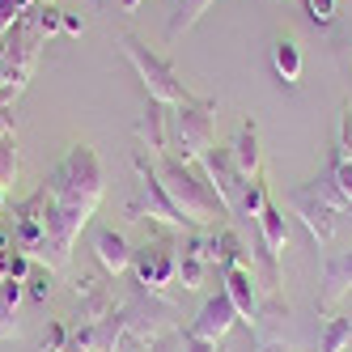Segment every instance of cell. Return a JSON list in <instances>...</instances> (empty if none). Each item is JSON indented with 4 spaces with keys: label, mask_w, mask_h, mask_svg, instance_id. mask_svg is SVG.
Instances as JSON below:
<instances>
[{
    "label": "cell",
    "mask_w": 352,
    "mask_h": 352,
    "mask_svg": "<svg viewBox=\"0 0 352 352\" xmlns=\"http://www.w3.org/2000/svg\"><path fill=\"white\" fill-rule=\"evenodd\" d=\"M234 318H238L234 301L225 297V293H217V297H208V301H204V310H199V318L187 327V336H191V340H199V344H217V340L230 336Z\"/></svg>",
    "instance_id": "cell-8"
},
{
    "label": "cell",
    "mask_w": 352,
    "mask_h": 352,
    "mask_svg": "<svg viewBox=\"0 0 352 352\" xmlns=\"http://www.w3.org/2000/svg\"><path fill=\"white\" fill-rule=\"evenodd\" d=\"M21 280H13V276H5L0 280V340H9V336H17V318H13V310H17V301H21Z\"/></svg>",
    "instance_id": "cell-17"
},
{
    "label": "cell",
    "mask_w": 352,
    "mask_h": 352,
    "mask_svg": "<svg viewBox=\"0 0 352 352\" xmlns=\"http://www.w3.org/2000/svg\"><path fill=\"white\" fill-rule=\"evenodd\" d=\"M352 289V255H340L327 263V301H336Z\"/></svg>",
    "instance_id": "cell-19"
},
{
    "label": "cell",
    "mask_w": 352,
    "mask_h": 352,
    "mask_svg": "<svg viewBox=\"0 0 352 352\" xmlns=\"http://www.w3.org/2000/svg\"><path fill=\"white\" fill-rule=\"evenodd\" d=\"M136 136L148 144V153H153V157L170 153V115L162 111V102H153V98H148V107H144V115H140V123H136Z\"/></svg>",
    "instance_id": "cell-12"
},
{
    "label": "cell",
    "mask_w": 352,
    "mask_h": 352,
    "mask_svg": "<svg viewBox=\"0 0 352 352\" xmlns=\"http://www.w3.org/2000/svg\"><path fill=\"white\" fill-rule=\"evenodd\" d=\"M21 285H30V297H34V301H43L47 293H52V267L34 263V267L26 272V280H21Z\"/></svg>",
    "instance_id": "cell-23"
},
{
    "label": "cell",
    "mask_w": 352,
    "mask_h": 352,
    "mask_svg": "<svg viewBox=\"0 0 352 352\" xmlns=\"http://www.w3.org/2000/svg\"><path fill=\"white\" fill-rule=\"evenodd\" d=\"M47 199V267H64L72 255V242L89 225L98 199H102V162L89 144H72L68 157L43 179Z\"/></svg>",
    "instance_id": "cell-1"
},
{
    "label": "cell",
    "mask_w": 352,
    "mask_h": 352,
    "mask_svg": "<svg viewBox=\"0 0 352 352\" xmlns=\"http://www.w3.org/2000/svg\"><path fill=\"white\" fill-rule=\"evenodd\" d=\"M132 267H136V280L144 289H162V285H170V276L179 272V250L166 238H153L132 255Z\"/></svg>",
    "instance_id": "cell-6"
},
{
    "label": "cell",
    "mask_w": 352,
    "mask_h": 352,
    "mask_svg": "<svg viewBox=\"0 0 352 352\" xmlns=\"http://www.w3.org/2000/svg\"><path fill=\"white\" fill-rule=\"evenodd\" d=\"M94 250H98V263H102L111 276L128 272V267H132V255H136V250L128 246V238H123L119 230H98V238H94Z\"/></svg>",
    "instance_id": "cell-13"
},
{
    "label": "cell",
    "mask_w": 352,
    "mask_h": 352,
    "mask_svg": "<svg viewBox=\"0 0 352 352\" xmlns=\"http://www.w3.org/2000/svg\"><path fill=\"white\" fill-rule=\"evenodd\" d=\"M352 344V318H331L327 322V331H322V344H318V352H344Z\"/></svg>",
    "instance_id": "cell-20"
},
{
    "label": "cell",
    "mask_w": 352,
    "mask_h": 352,
    "mask_svg": "<svg viewBox=\"0 0 352 352\" xmlns=\"http://www.w3.org/2000/svg\"><path fill=\"white\" fill-rule=\"evenodd\" d=\"M310 17L314 21H331L336 17V0H310Z\"/></svg>",
    "instance_id": "cell-25"
},
{
    "label": "cell",
    "mask_w": 352,
    "mask_h": 352,
    "mask_svg": "<svg viewBox=\"0 0 352 352\" xmlns=\"http://www.w3.org/2000/svg\"><path fill=\"white\" fill-rule=\"evenodd\" d=\"M60 26H64V30H68V34H81V17H72V13H68V17H64V21H60Z\"/></svg>",
    "instance_id": "cell-26"
},
{
    "label": "cell",
    "mask_w": 352,
    "mask_h": 352,
    "mask_svg": "<svg viewBox=\"0 0 352 352\" xmlns=\"http://www.w3.org/2000/svg\"><path fill=\"white\" fill-rule=\"evenodd\" d=\"M199 255H204V263L208 267H234V263H242V242H238V234H230V230H221V225H212V230H204L199 234Z\"/></svg>",
    "instance_id": "cell-10"
},
{
    "label": "cell",
    "mask_w": 352,
    "mask_h": 352,
    "mask_svg": "<svg viewBox=\"0 0 352 352\" xmlns=\"http://www.w3.org/2000/svg\"><path fill=\"white\" fill-rule=\"evenodd\" d=\"M221 293L234 301L238 318L255 322V310H259V301H255V272H250L246 263H234V267H225V289H221Z\"/></svg>",
    "instance_id": "cell-9"
},
{
    "label": "cell",
    "mask_w": 352,
    "mask_h": 352,
    "mask_svg": "<svg viewBox=\"0 0 352 352\" xmlns=\"http://www.w3.org/2000/svg\"><path fill=\"white\" fill-rule=\"evenodd\" d=\"M259 234H263V255H272V259H280V250H285V242H289V221H285V212L272 204H263V212H259Z\"/></svg>",
    "instance_id": "cell-15"
},
{
    "label": "cell",
    "mask_w": 352,
    "mask_h": 352,
    "mask_svg": "<svg viewBox=\"0 0 352 352\" xmlns=\"http://www.w3.org/2000/svg\"><path fill=\"white\" fill-rule=\"evenodd\" d=\"M183 280V289H199L204 285V276H208V263L204 255H199V238H191L187 246H179V272H174Z\"/></svg>",
    "instance_id": "cell-16"
},
{
    "label": "cell",
    "mask_w": 352,
    "mask_h": 352,
    "mask_svg": "<svg viewBox=\"0 0 352 352\" xmlns=\"http://www.w3.org/2000/svg\"><path fill=\"white\" fill-rule=\"evenodd\" d=\"M208 5H212V0H179V13H174V21H170V38H179L183 30H191Z\"/></svg>",
    "instance_id": "cell-21"
},
{
    "label": "cell",
    "mask_w": 352,
    "mask_h": 352,
    "mask_svg": "<svg viewBox=\"0 0 352 352\" xmlns=\"http://www.w3.org/2000/svg\"><path fill=\"white\" fill-rule=\"evenodd\" d=\"M157 174H162L166 195L174 199V208L183 212V221L191 225V230H212V225L230 212V208L221 204V195L212 191V183H208L191 162L162 153V157H157Z\"/></svg>",
    "instance_id": "cell-2"
},
{
    "label": "cell",
    "mask_w": 352,
    "mask_h": 352,
    "mask_svg": "<svg viewBox=\"0 0 352 352\" xmlns=\"http://www.w3.org/2000/svg\"><path fill=\"white\" fill-rule=\"evenodd\" d=\"M0 208H5V183H0Z\"/></svg>",
    "instance_id": "cell-28"
},
{
    "label": "cell",
    "mask_w": 352,
    "mask_h": 352,
    "mask_svg": "<svg viewBox=\"0 0 352 352\" xmlns=\"http://www.w3.org/2000/svg\"><path fill=\"white\" fill-rule=\"evenodd\" d=\"M230 157H234L242 179H255V174H259V128L250 119L238 128V140L230 144Z\"/></svg>",
    "instance_id": "cell-14"
},
{
    "label": "cell",
    "mask_w": 352,
    "mask_h": 352,
    "mask_svg": "<svg viewBox=\"0 0 352 352\" xmlns=\"http://www.w3.org/2000/svg\"><path fill=\"white\" fill-rule=\"evenodd\" d=\"M199 166H204L212 191L221 195V204H225V208H238L242 187H246L250 179H242V174H238V166H234V157H230V148H208V153L199 157Z\"/></svg>",
    "instance_id": "cell-7"
},
{
    "label": "cell",
    "mask_w": 352,
    "mask_h": 352,
    "mask_svg": "<svg viewBox=\"0 0 352 352\" xmlns=\"http://www.w3.org/2000/svg\"><path fill=\"white\" fill-rule=\"evenodd\" d=\"M140 9V0H123V13H136Z\"/></svg>",
    "instance_id": "cell-27"
},
{
    "label": "cell",
    "mask_w": 352,
    "mask_h": 352,
    "mask_svg": "<svg viewBox=\"0 0 352 352\" xmlns=\"http://www.w3.org/2000/svg\"><path fill=\"white\" fill-rule=\"evenodd\" d=\"M119 43H123V56H128L132 68L140 72V81H144V89H148L153 102H162V107H183V102H191V94L183 89V81H179V72H174L170 60H162L157 52H148L136 34H123Z\"/></svg>",
    "instance_id": "cell-3"
},
{
    "label": "cell",
    "mask_w": 352,
    "mask_h": 352,
    "mask_svg": "<svg viewBox=\"0 0 352 352\" xmlns=\"http://www.w3.org/2000/svg\"><path fill=\"white\" fill-rule=\"evenodd\" d=\"M212 128H217V102L191 98L170 115V144L179 148L183 162H199L212 148Z\"/></svg>",
    "instance_id": "cell-4"
},
{
    "label": "cell",
    "mask_w": 352,
    "mask_h": 352,
    "mask_svg": "<svg viewBox=\"0 0 352 352\" xmlns=\"http://www.w3.org/2000/svg\"><path fill=\"white\" fill-rule=\"evenodd\" d=\"M289 204L306 217V225H310V234L314 238H331V230H336V204H327V199L318 195V187H310V191H293L289 195Z\"/></svg>",
    "instance_id": "cell-11"
},
{
    "label": "cell",
    "mask_w": 352,
    "mask_h": 352,
    "mask_svg": "<svg viewBox=\"0 0 352 352\" xmlns=\"http://www.w3.org/2000/svg\"><path fill=\"white\" fill-rule=\"evenodd\" d=\"M272 68H276V77H280V81L297 85V77H301V47L293 38H280V43H276V52H272Z\"/></svg>",
    "instance_id": "cell-18"
},
{
    "label": "cell",
    "mask_w": 352,
    "mask_h": 352,
    "mask_svg": "<svg viewBox=\"0 0 352 352\" xmlns=\"http://www.w3.org/2000/svg\"><path fill=\"white\" fill-rule=\"evenodd\" d=\"M136 199L128 204V217L136 221V217H157L162 225H174V230H183V212L174 208V199L166 195V187H162V174H157V162H148L144 153H136Z\"/></svg>",
    "instance_id": "cell-5"
},
{
    "label": "cell",
    "mask_w": 352,
    "mask_h": 352,
    "mask_svg": "<svg viewBox=\"0 0 352 352\" xmlns=\"http://www.w3.org/2000/svg\"><path fill=\"white\" fill-rule=\"evenodd\" d=\"M331 183H336V191H340V199L344 204H352V162L348 157H331Z\"/></svg>",
    "instance_id": "cell-22"
},
{
    "label": "cell",
    "mask_w": 352,
    "mask_h": 352,
    "mask_svg": "<svg viewBox=\"0 0 352 352\" xmlns=\"http://www.w3.org/2000/svg\"><path fill=\"white\" fill-rule=\"evenodd\" d=\"M13 174H17V144H13V132L0 140V183H13Z\"/></svg>",
    "instance_id": "cell-24"
}]
</instances>
